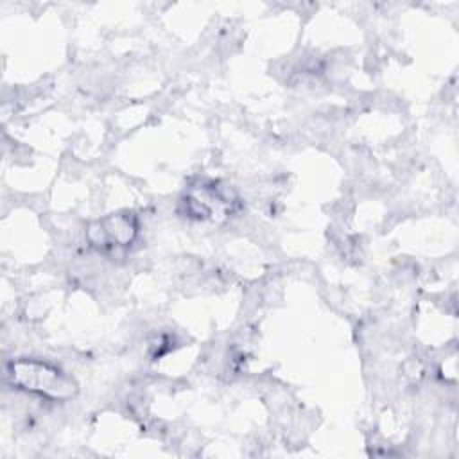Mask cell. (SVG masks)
Returning <instances> with one entry per match:
<instances>
[{"instance_id": "6da1fadb", "label": "cell", "mask_w": 459, "mask_h": 459, "mask_svg": "<svg viewBox=\"0 0 459 459\" xmlns=\"http://www.w3.org/2000/svg\"><path fill=\"white\" fill-rule=\"evenodd\" d=\"M9 375L20 389L50 400H70L77 393L75 380L48 362L20 359L11 364Z\"/></svg>"}, {"instance_id": "7a4b0ae2", "label": "cell", "mask_w": 459, "mask_h": 459, "mask_svg": "<svg viewBox=\"0 0 459 459\" xmlns=\"http://www.w3.org/2000/svg\"><path fill=\"white\" fill-rule=\"evenodd\" d=\"M138 233V221L133 213H113L106 215L99 221H93L88 230L86 237L91 246L111 251L118 247L129 246Z\"/></svg>"}, {"instance_id": "3957f363", "label": "cell", "mask_w": 459, "mask_h": 459, "mask_svg": "<svg viewBox=\"0 0 459 459\" xmlns=\"http://www.w3.org/2000/svg\"><path fill=\"white\" fill-rule=\"evenodd\" d=\"M231 203V197L215 185L194 186L183 201V204L186 206V213L195 219H212L217 212L230 208Z\"/></svg>"}]
</instances>
